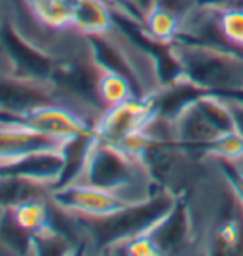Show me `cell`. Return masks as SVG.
<instances>
[{
	"label": "cell",
	"mask_w": 243,
	"mask_h": 256,
	"mask_svg": "<svg viewBox=\"0 0 243 256\" xmlns=\"http://www.w3.org/2000/svg\"><path fill=\"white\" fill-rule=\"evenodd\" d=\"M175 202L177 194L165 186H156L150 196L133 202L126 209L108 216L76 218V224L90 236L97 250H112L124 247L127 241L139 236L150 234L154 226L173 209Z\"/></svg>",
	"instance_id": "1"
},
{
	"label": "cell",
	"mask_w": 243,
	"mask_h": 256,
	"mask_svg": "<svg viewBox=\"0 0 243 256\" xmlns=\"http://www.w3.org/2000/svg\"><path fill=\"white\" fill-rule=\"evenodd\" d=\"M173 54L182 70V78L207 93H243V52L177 38Z\"/></svg>",
	"instance_id": "2"
},
{
	"label": "cell",
	"mask_w": 243,
	"mask_h": 256,
	"mask_svg": "<svg viewBox=\"0 0 243 256\" xmlns=\"http://www.w3.org/2000/svg\"><path fill=\"white\" fill-rule=\"evenodd\" d=\"M97 137V135H95ZM146 173L144 165L126 154L112 142L95 138L86 165V182L108 192H122L139 182V174Z\"/></svg>",
	"instance_id": "3"
},
{
	"label": "cell",
	"mask_w": 243,
	"mask_h": 256,
	"mask_svg": "<svg viewBox=\"0 0 243 256\" xmlns=\"http://www.w3.org/2000/svg\"><path fill=\"white\" fill-rule=\"evenodd\" d=\"M0 46L8 57L12 76L29 82H52L55 61L40 48L27 42L8 21L0 25Z\"/></svg>",
	"instance_id": "4"
},
{
	"label": "cell",
	"mask_w": 243,
	"mask_h": 256,
	"mask_svg": "<svg viewBox=\"0 0 243 256\" xmlns=\"http://www.w3.org/2000/svg\"><path fill=\"white\" fill-rule=\"evenodd\" d=\"M0 126L31 129L36 133H44L50 137L63 138V140L93 129L88 122H84L74 112L55 106V104H48V106L36 108L27 114H18V112L0 108Z\"/></svg>",
	"instance_id": "5"
},
{
	"label": "cell",
	"mask_w": 243,
	"mask_h": 256,
	"mask_svg": "<svg viewBox=\"0 0 243 256\" xmlns=\"http://www.w3.org/2000/svg\"><path fill=\"white\" fill-rule=\"evenodd\" d=\"M154 118L156 116H154L152 99L150 93H146L144 97H135L131 101L108 106L107 112L95 124L93 131L101 140L118 144L131 135L143 133Z\"/></svg>",
	"instance_id": "6"
},
{
	"label": "cell",
	"mask_w": 243,
	"mask_h": 256,
	"mask_svg": "<svg viewBox=\"0 0 243 256\" xmlns=\"http://www.w3.org/2000/svg\"><path fill=\"white\" fill-rule=\"evenodd\" d=\"M55 207L82 216H108L116 210L126 209L127 205L139 200H127L116 192H108L91 184H69L61 190L52 192Z\"/></svg>",
	"instance_id": "7"
},
{
	"label": "cell",
	"mask_w": 243,
	"mask_h": 256,
	"mask_svg": "<svg viewBox=\"0 0 243 256\" xmlns=\"http://www.w3.org/2000/svg\"><path fill=\"white\" fill-rule=\"evenodd\" d=\"M158 245L162 254H175L188 247L194 238V220L192 210L182 194H177L173 209L163 216L148 234Z\"/></svg>",
	"instance_id": "8"
},
{
	"label": "cell",
	"mask_w": 243,
	"mask_h": 256,
	"mask_svg": "<svg viewBox=\"0 0 243 256\" xmlns=\"http://www.w3.org/2000/svg\"><path fill=\"white\" fill-rule=\"evenodd\" d=\"M99 66L93 61L86 63L80 59H67L54 64L52 82L63 86L65 90L78 95L82 101L99 106V104H105L99 97Z\"/></svg>",
	"instance_id": "9"
},
{
	"label": "cell",
	"mask_w": 243,
	"mask_h": 256,
	"mask_svg": "<svg viewBox=\"0 0 243 256\" xmlns=\"http://www.w3.org/2000/svg\"><path fill=\"white\" fill-rule=\"evenodd\" d=\"M222 133L213 126V122L199 108L198 99L190 102L173 122V137L175 142L192 152H201L209 142H213Z\"/></svg>",
	"instance_id": "10"
},
{
	"label": "cell",
	"mask_w": 243,
	"mask_h": 256,
	"mask_svg": "<svg viewBox=\"0 0 243 256\" xmlns=\"http://www.w3.org/2000/svg\"><path fill=\"white\" fill-rule=\"evenodd\" d=\"M61 167H63V158L59 150H40L16 160L0 162V178L25 176L36 182L54 184L61 173Z\"/></svg>",
	"instance_id": "11"
},
{
	"label": "cell",
	"mask_w": 243,
	"mask_h": 256,
	"mask_svg": "<svg viewBox=\"0 0 243 256\" xmlns=\"http://www.w3.org/2000/svg\"><path fill=\"white\" fill-rule=\"evenodd\" d=\"M52 104L50 93L38 88L36 82L21 80L16 76H0V108L27 114L36 108Z\"/></svg>",
	"instance_id": "12"
},
{
	"label": "cell",
	"mask_w": 243,
	"mask_h": 256,
	"mask_svg": "<svg viewBox=\"0 0 243 256\" xmlns=\"http://www.w3.org/2000/svg\"><path fill=\"white\" fill-rule=\"evenodd\" d=\"M88 44H90L91 61L99 66L101 72L120 74L135 86L139 97L146 95L143 92V84H141L135 66L118 44H114L112 40H107L103 34H88Z\"/></svg>",
	"instance_id": "13"
},
{
	"label": "cell",
	"mask_w": 243,
	"mask_h": 256,
	"mask_svg": "<svg viewBox=\"0 0 243 256\" xmlns=\"http://www.w3.org/2000/svg\"><path fill=\"white\" fill-rule=\"evenodd\" d=\"M95 131H86V133H78L74 137L65 138L59 148V154L63 158V167L61 173L57 176V180L52 184V192L54 190H61L69 184H74L80 176L86 173V165L90 160V152L93 144H95Z\"/></svg>",
	"instance_id": "14"
},
{
	"label": "cell",
	"mask_w": 243,
	"mask_h": 256,
	"mask_svg": "<svg viewBox=\"0 0 243 256\" xmlns=\"http://www.w3.org/2000/svg\"><path fill=\"white\" fill-rule=\"evenodd\" d=\"M63 138L50 137L23 128L0 126V162L16 160L40 150H59Z\"/></svg>",
	"instance_id": "15"
},
{
	"label": "cell",
	"mask_w": 243,
	"mask_h": 256,
	"mask_svg": "<svg viewBox=\"0 0 243 256\" xmlns=\"http://www.w3.org/2000/svg\"><path fill=\"white\" fill-rule=\"evenodd\" d=\"M108 0H72V27L88 34H105L114 28Z\"/></svg>",
	"instance_id": "16"
},
{
	"label": "cell",
	"mask_w": 243,
	"mask_h": 256,
	"mask_svg": "<svg viewBox=\"0 0 243 256\" xmlns=\"http://www.w3.org/2000/svg\"><path fill=\"white\" fill-rule=\"evenodd\" d=\"M0 245L14 254H33V234L19 224L14 207L0 209Z\"/></svg>",
	"instance_id": "17"
},
{
	"label": "cell",
	"mask_w": 243,
	"mask_h": 256,
	"mask_svg": "<svg viewBox=\"0 0 243 256\" xmlns=\"http://www.w3.org/2000/svg\"><path fill=\"white\" fill-rule=\"evenodd\" d=\"M143 25L152 38L171 44L179 38L180 30H182V19L162 4H154L152 8L146 12Z\"/></svg>",
	"instance_id": "18"
},
{
	"label": "cell",
	"mask_w": 243,
	"mask_h": 256,
	"mask_svg": "<svg viewBox=\"0 0 243 256\" xmlns=\"http://www.w3.org/2000/svg\"><path fill=\"white\" fill-rule=\"evenodd\" d=\"M36 180L25 176H6L0 178V209L2 207H18L31 200H46Z\"/></svg>",
	"instance_id": "19"
},
{
	"label": "cell",
	"mask_w": 243,
	"mask_h": 256,
	"mask_svg": "<svg viewBox=\"0 0 243 256\" xmlns=\"http://www.w3.org/2000/svg\"><path fill=\"white\" fill-rule=\"evenodd\" d=\"M76 250V243L69 238L65 232L57 230L55 226H46L40 232L33 234V254H72Z\"/></svg>",
	"instance_id": "20"
},
{
	"label": "cell",
	"mask_w": 243,
	"mask_h": 256,
	"mask_svg": "<svg viewBox=\"0 0 243 256\" xmlns=\"http://www.w3.org/2000/svg\"><path fill=\"white\" fill-rule=\"evenodd\" d=\"M35 16L44 25L61 28L72 25V0H27Z\"/></svg>",
	"instance_id": "21"
},
{
	"label": "cell",
	"mask_w": 243,
	"mask_h": 256,
	"mask_svg": "<svg viewBox=\"0 0 243 256\" xmlns=\"http://www.w3.org/2000/svg\"><path fill=\"white\" fill-rule=\"evenodd\" d=\"M99 97L107 106H114L120 102L135 99V97H139V93H137L135 86L124 76L112 72H101Z\"/></svg>",
	"instance_id": "22"
},
{
	"label": "cell",
	"mask_w": 243,
	"mask_h": 256,
	"mask_svg": "<svg viewBox=\"0 0 243 256\" xmlns=\"http://www.w3.org/2000/svg\"><path fill=\"white\" fill-rule=\"evenodd\" d=\"M14 212L19 224L31 234L40 232L42 228L52 224V214L46 205V200H31V202L21 203L18 207H14Z\"/></svg>",
	"instance_id": "23"
},
{
	"label": "cell",
	"mask_w": 243,
	"mask_h": 256,
	"mask_svg": "<svg viewBox=\"0 0 243 256\" xmlns=\"http://www.w3.org/2000/svg\"><path fill=\"white\" fill-rule=\"evenodd\" d=\"M218 25L228 46L243 52V10L224 8L218 10Z\"/></svg>",
	"instance_id": "24"
},
{
	"label": "cell",
	"mask_w": 243,
	"mask_h": 256,
	"mask_svg": "<svg viewBox=\"0 0 243 256\" xmlns=\"http://www.w3.org/2000/svg\"><path fill=\"white\" fill-rule=\"evenodd\" d=\"M215 162H216L218 173L222 174V178H224L226 184L232 188L234 196L237 198V202L241 203V207H243V173L234 164H230V162H224V160H215Z\"/></svg>",
	"instance_id": "25"
},
{
	"label": "cell",
	"mask_w": 243,
	"mask_h": 256,
	"mask_svg": "<svg viewBox=\"0 0 243 256\" xmlns=\"http://www.w3.org/2000/svg\"><path fill=\"white\" fill-rule=\"evenodd\" d=\"M124 250H126V254H131V256H158L162 254L160 252V248L158 245L152 241V238L146 234V236H139V238L131 239V241H127L126 245H124Z\"/></svg>",
	"instance_id": "26"
},
{
	"label": "cell",
	"mask_w": 243,
	"mask_h": 256,
	"mask_svg": "<svg viewBox=\"0 0 243 256\" xmlns=\"http://www.w3.org/2000/svg\"><path fill=\"white\" fill-rule=\"evenodd\" d=\"M156 2H158V4H165V2H171V0H154V4H156Z\"/></svg>",
	"instance_id": "27"
},
{
	"label": "cell",
	"mask_w": 243,
	"mask_h": 256,
	"mask_svg": "<svg viewBox=\"0 0 243 256\" xmlns=\"http://www.w3.org/2000/svg\"><path fill=\"white\" fill-rule=\"evenodd\" d=\"M235 167H237V169H239V171L243 173V164H241V165H235Z\"/></svg>",
	"instance_id": "28"
},
{
	"label": "cell",
	"mask_w": 243,
	"mask_h": 256,
	"mask_svg": "<svg viewBox=\"0 0 243 256\" xmlns=\"http://www.w3.org/2000/svg\"><path fill=\"white\" fill-rule=\"evenodd\" d=\"M239 95H243V93H239Z\"/></svg>",
	"instance_id": "29"
}]
</instances>
